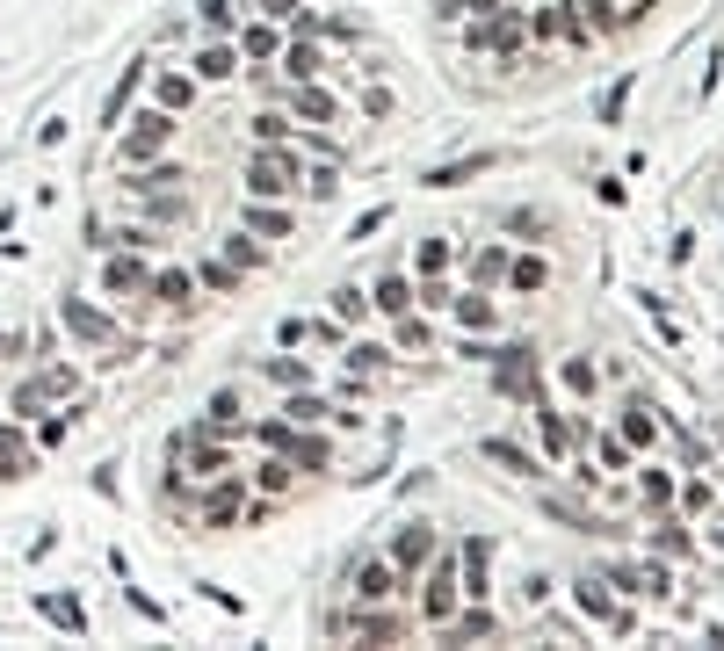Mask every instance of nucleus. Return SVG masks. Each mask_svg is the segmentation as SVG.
Segmentation results:
<instances>
[{
  "label": "nucleus",
  "mask_w": 724,
  "mask_h": 651,
  "mask_svg": "<svg viewBox=\"0 0 724 651\" xmlns=\"http://www.w3.org/2000/svg\"><path fill=\"white\" fill-rule=\"evenodd\" d=\"M377 225H384V203H377V210H362V217H355V232H348V239H377Z\"/></svg>",
  "instance_id": "nucleus-54"
},
{
  "label": "nucleus",
  "mask_w": 724,
  "mask_h": 651,
  "mask_svg": "<svg viewBox=\"0 0 724 651\" xmlns=\"http://www.w3.org/2000/svg\"><path fill=\"white\" fill-rule=\"evenodd\" d=\"M420 608H428V623L442 630L449 615H457V579H449V565H435L428 572V594H420Z\"/></svg>",
  "instance_id": "nucleus-8"
},
{
  "label": "nucleus",
  "mask_w": 724,
  "mask_h": 651,
  "mask_svg": "<svg viewBox=\"0 0 724 651\" xmlns=\"http://www.w3.org/2000/svg\"><path fill=\"white\" fill-rule=\"evenodd\" d=\"M203 283H210V290H232V283H239V268H232V261H210V268H203Z\"/></svg>",
  "instance_id": "nucleus-51"
},
{
  "label": "nucleus",
  "mask_w": 724,
  "mask_h": 651,
  "mask_svg": "<svg viewBox=\"0 0 724 651\" xmlns=\"http://www.w3.org/2000/svg\"><path fill=\"white\" fill-rule=\"evenodd\" d=\"M167 138H174V116H167V109H145L131 131H124V160H131V167H145L153 152H167Z\"/></svg>",
  "instance_id": "nucleus-2"
},
{
  "label": "nucleus",
  "mask_w": 724,
  "mask_h": 651,
  "mask_svg": "<svg viewBox=\"0 0 724 651\" xmlns=\"http://www.w3.org/2000/svg\"><path fill=\"white\" fill-rule=\"evenodd\" d=\"M623 102H630V80H616L609 95H601V123H616V116H623Z\"/></svg>",
  "instance_id": "nucleus-50"
},
{
  "label": "nucleus",
  "mask_w": 724,
  "mask_h": 651,
  "mask_svg": "<svg viewBox=\"0 0 724 651\" xmlns=\"http://www.w3.org/2000/svg\"><path fill=\"white\" fill-rule=\"evenodd\" d=\"M652 434H659V406H652V398H630V406H623V442L630 449H652Z\"/></svg>",
  "instance_id": "nucleus-12"
},
{
  "label": "nucleus",
  "mask_w": 724,
  "mask_h": 651,
  "mask_svg": "<svg viewBox=\"0 0 724 651\" xmlns=\"http://www.w3.org/2000/svg\"><path fill=\"white\" fill-rule=\"evenodd\" d=\"M645 500L667 507V500H674V478H667V471H645Z\"/></svg>",
  "instance_id": "nucleus-47"
},
{
  "label": "nucleus",
  "mask_w": 724,
  "mask_h": 651,
  "mask_svg": "<svg viewBox=\"0 0 724 651\" xmlns=\"http://www.w3.org/2000/svg\"><path fill=\"white\" fill-rule=\"evenodd\" d=\"M268 377L290 384V391H305V362H297V355H268Z\"/></svg>",
  "instance_id": "nucleus-32"
},
{
  "label": "nucleus",
  "mask_w": 724,
  "mask_h": 651,
  "mask_svg": "<svg viewBox=\"0 0 724 651\" xmlns=\"http://www.w3.org/2000/svg\"><path fill=\"white\" fill-rule=\"evenodd\" d=\"M283 189H290V152H276V145L254 152V160H247V196H268V203H276Z\"/></svg>",
  "instance_id": "nucleus-3"
},
{
  "label": "nucleus",
  "mask_w": 724,
  "mask_h": 651,
  "mask_svg": "<svg viewBox=\"0 0 724 651\" xmlns=\"http://www.w3.org/2000/svg\"><path fill=\"white\" fill-rule=\"evenodd\" d=\"M239 521V485H210L203 492V529H232Z\"/></svg>",
  "instance_id": "nucleus-15"
},
{
  "label": "nucleus",
  "mask_w": 724,
  "mask_h": 651,
  "mask_svg": "<svg viewBox=\"0 0 724 651\" xmlns=\"http://www.w3.org/2000/svg\"><path fill=\"white\" fill-rule=\"evenodd\" d=\"M362 637H370V644H399V623H391V615H370V623H362Z\"/></svg>",
  "instance_id": "nucleus-49"
},
{
  "label": "nucleus",
  "mask_w": 724,
  "mask_h": 651,
  "mask_svg": "<svg viewBox=\"0 0 724 651\" xmlns=\"http://www.w3.org/2000/svg\"><path fill=\"white\" fill-rule=\"evenodd\" d=\"M334 312H341V319L355 326L362 312H370V290H334Z\"/></svg>",
  "instance_id": "nucleus-37"
},
{
  "label": "nucleus",
  "mask_w": 724,
  "mask_h": 651,
  "mask_svg": "<svg viewBox=\"0 0 724 651\" xmlns=\"http://www.w3.org/2000/svg\"><path fill=\"white\" fill-rule=\"evenodd\" d=\"M536 427H543V442H551V456H565V449H572V427H565V420H558L551 406L536 413Z\"/></svg>",
  "instance_id": "nucleus-30"
},
{
  "label": "nucleus",
  "mask_w": 724,
  "mask_h": 651,
  "mask_svg": "<svg viewBox=\"0 0 724 651\" xmlns=\"http://www.w3.org/2000/svg\"><path fill=\"white\" fill-rule=\"evenodd\" d=\"M239 420V391H218L210 398V427H232Z\"/></svg>",
  "instance_id": "nucleus-41"
},
{
  "label": "nucleus",
  "mask_w": 724,
  "mask_h": 651,
  "mask_svg": "<svg viewBox=\"0 0 724 651\" xmlns=\"http://www.w3.org/2000/svg\"><path fill=\"white\" fill-rule=\"evenodd\" d=\"M145 283V261H109V290H138Z\"/></svg>",
  "instance_id": "nucleus-36"
},
{
  "label": "nucleus",
  "mask_w": 724,
  "mask_h": 651,
  "mask_svg": "<svg viewBox=\"0 0 724 651\" xmlns=\"http://www.w3.org/2000/svg\"><path fill=\"white\" fill-rule=\"evenodd\" d=\"M261 15H268V22H283V15H297V0H261Z\"/></svg>",
  "instance_id": "nucleus-56"
},
{
  "label": "nucleus",
  "mask_w": 724,
  "mask_h": 651,
  "mask_svg": "<svg viewBox=\"0 0 724 651\" xmlns=\"http://www.w3.org/2000/svg\"><path fill=\"white\" fill-rule=\"evenodd\" d=\"M457 319H464L471 333H486V326H493V304H486V297H457Z\"/></svg>",
  "instance_id": "nucleus-34"
},
{
  "label": "nucleus",
  "mask_w": 724,
  "mask_h": 651,
  "mask_svg": "<svg viewBox=\"0 0 724 651\" xmlns=\"http://www.w3.org/2000/svg\"><path fill=\"white\" fill-rule=\"evenodd\" d=\"M406 304H413V290L399 283V275H384V283H377V312H391V319H399Z\"/></svg>",
  "instance_id": "nucleus-28"
},
{
  "label": "nucleus",
  "mask_w": 724,
  "mask_h": 651,
  "mask_svg": "<svg viewBox=\"0 0 724 651\" xmlns=\"http://www.w3.org/2000/svg\"><path fill=\"white\" fill-rule=\"evenodd\" d=\"M225 261H232V268H239V275H247V268H254V261H261V246H254V239H232V246H225Z\"/></svg>",
  "instance_id": "nucleus-43"
},
{
  "label": "nucleus",
  "mask_w": 724,
  "mask_h": 651,
  "mask_svg": "<svg viewBox=\"0 0 724 651\" xmlns=\"http://www.w3.org/2000/svg\"><path fill=\"white\" fill-rule=\"evenodd\" d=\"M189 471H196V478H225V449L196 434V456H189Z\"/></svg>",
  "instance_id": "nucleus-25"
},
{
  "label": "nucleus",
  "mask_w": 724,
  "mask_h": 651,
  "mask_svg": "<svg viewBox=\"0 0 724 651\" xmlns=\"http://www.w3.org/2000/svg\"><path fill=\"white\" fill-rule=\"evenodd\" d=\"M305 189H312L319 203H326V196H334V189H341V174H334V160H319V167L305 174Z\"/></svg>",
  "instance_id": "nucleus-35"
},
{
  "label": "nucleus",
  "mask_w": 724,
  "mask_h": 651,
  "mask_svg": "<svg viewBox=\"0 0 724 651\" xmlns=\"http://www.w3.org/2000/svg\"><path fill=\"white\" fill-rule=\"evenodd\" d=\"M283 73H290V80H312V73H319V51H312V44H290Z\"/></svg>",
  "instance_id": "nucleus-33"
},
{
  "label": "nucleus",
  "mask_w": 724,
  "mask_h": 651,
  "mask_svg": "<svg viewBox=\"0 0 724 651\" xmlns=\"http://www.w3.org/2000/svg\"><path fill=\"white\" fill-rule=\"evenodd\" d=\"M283 413H290L297 427H312V420H319L326 406H319V398H312V391H297V398H290V406H283Z\"/></svg>",
  "instance_id": "nucleus-38"
},
{
  "label": "nucleus",
  "mask_w": 724,
  "mask_h": 651,
  "mask_svg": "<svg viewBox=\"0 0 724 651\" xmlns=\"http://www.w3.org/2000/svg\"><path fill=\"white\" fill-rule=\"evenodd\" d=\"M254 145H283V116H254Z\"/></svg>",
  "instance_id": "nucleus-53"
},
{
  "label": "nucleus",
  "mask_w": 724,
  "mask_h": 651,
  "mask_svg": "<svg viewBox=\"0 0 724 651\" xmlns=\"http://www.w3.org/2000/svg\"><path fill=\"white\" fill-rule=\"evenodd\" d=\"M609 579L630 586V594H667V586H674L667 572H638V565H609Z\"/></svg>",
  "instance_id": "nucleus-18"
},
{
  "label": "nucleus",
  "mask_w": 724,
  "mask_h": 651,
  "mask_svg": "<svg viewBox=\"0 0 724 651\" xmlns=\"http://www.w3.org/2000/svg\"><path fill=\"white\" fill-rule=\"evenodd\" d=\"M428 557H435V529H428V521H406V529L391 536V565H399V572H420Z\"/></svg>",
  "instance_id": "nucleus-4"
},
{
  "label": "nucleus",
  "mask_w": 724,
  "mask_h": 651,
  "mask_svg": "<svg viewBox=\"0 0 724 651\" xmlns=\"http://www.w3.org/2000/svg\"><path fill=\"white\" fill-rule=\"evenodd\" d=\"M507 275H515V290H543V275H551V268H543V261H515Z\"/></svg>",
  "instance_id": "nucleus-42"
},
{
  "label": "nucleus",
  "mask_w": 724,
  "mask_h": 651,
  "mask_svg": "<svg viewBox=\"0 0 724 651\" xmlns=\"http://www.w3.org/2000/svg\"><path fill=\"white\" fill-rule=\"evenodd\" d=\"M138 80H145V58H138V66H124V80H116V87H109V102H102V123H116V116H124V109H131V95H138Z\"/></svg>",
  "instance_id": "nucleus-16"
},
{
  "label": "nucleus",
  "mask_w": 724,
  "mask_h": 651,
  "mask_svg": "<svg viewBox=\"0 0 724 651\" xmlns=\"http://www.w3.org/2000/svg\"><path fill=\"white\" fill-rule=\"evenodd\" d=\"M66 391H73V369H44L37 384H22V391H15V413H37L44 398H66Z\"/></svg>",
  "instance_id": "nucleus-9"
},
{
  "label": "nucleus",
  "mask_w": 724,
  "mask_h": 651,
  "mask_svg": "<svg viewBox=\"0 0 724 651\" xmlns=\"http://www.w3.org/2000/svg\"><path fill=\"white\" fill-rule=\"evenodd\" d=\"M189 290H196V275H181V268L153 275V297H160V304H189Z\"/></svg>",
  "instance_id": "nucleus-22"
},
{
  "label": "nucleus",
  "mask_w": 724,
  "mask_h": 651,
  "mask_svg": "<svg viewBox=\"0 0 724 651\" xmlns=\"http://www.w3.org/2000/svg\"><path fill=\"white\" fill-rule=\"evenodd\" d=\"M601 463H609V471H623V463H630V442H623V434H601Z\"/></svg>",
  "instance_id": "nucleus-46"
},
{
  "label": "nucleus",
  "mask_w": 724,
  "mask_h": 651,
  "mask_svg": "<svg viewBox=\"0 0 724 651\" xmlns=\"http://www.w3.org/2000/svg\"><path fill=\"white\" fill-rule=\"evenodd\" d=\"M203 29H232V0H203Z\"/></svg>",
  "instance_id": "nucleus-52"
},
{
  "label": "nucleus",
  "mask_w": 724,
  "mask_h": 651,
  "mask_svg": "<svg viewBox=\"0 0 724 651\" xmlns=\"http://www.w3.org/2000/svg\"><path fill=\"white\" fill-rule=\"evenodd\" d=\"M572 594H580V608L594 615V623H609L616 637H630V615L609 601V579H580V586H572Z\"/></svg>",
  "instance_id": "nucleus-5"
},
{
  "label": "nucleus",
  "mask_w": 724,
  "mask_h": 651,
  "mask_svg": "<svg viewBox=\"0 0 724 651\" xmlns=\"http://www.w3.org/2000/svg\"><path fill=\"white\" fill-rule=\"evenodd\" d=\"M442 630L457 637V644H478V637H500V615H493L486 601H478V608H464V615H449Z\"/></svg>",
  "instance_id": "nucleus-11"
},
{
  "label": "nucleus",
  "mask_w": 724,
  "mask_h": 651,
  "mask_svg": "<svg viewBox=\"0 0 724 651\" xmlns=\"http://www.w3.org/2000/svg\"><path fill=\"white\" fill-rule=\"evenodd\" d=\"M486 456L500 463V471H515V478H529V471H536V463H529V456H522L515 442H500V434H493V442H486Z\"/></svg>",
  "instance_id": "nucleus-26"
},
{
  "label": "nucleus",
  "mask_w": 724,
  "mask_h": 651,
  "mask_svg": "<svg viewBox=\"0 0 724 651\" xmlns=\"http://www.w3.org/2000/svg\"><path fill=\"white\" fill-rule=\"evenodd\" d=\"M652 550H659V557H688L696 543H688V536L674 529V521H659V529H652Z\"/></svg>",
  "instance_id": "nucleus-31"
},
{
  "label": "nucleus",
  "mask_w": 724,
  "mask_h": 651,
  "mask_svg": "<svg viewBox=\"0 0 724 651\" xmlns=\"http://www.w3.org/2000/svg\"><path fill=\"white\" fill-rule=\"evenodd\" d=\"M543 514H551V521H565V529H580V536H601L594 507H587V500H572V492H551V500H543Z\"/></svg>",
  "instance_id": "nucleus-13"
},
{
  "label": "nucleus",
  "mask_w": 724,
  "mask_h": 651,
  "mask_svg": "<svg viewBox=\"0 0 724 651\" xmlns=\"http://www.w3.org/2000/svg\"><path fill=\"white\" fill-rule=\"evenodd\" d=\"M536 29H543V37H558V44H587V22L572 15V0H558V8H543V15H536Z\"/></svg>",
  "instance_id": "nucleus-14"
},
{
  "label": "nucleus",
  "mask_w": 724,
  "mask_h": 651,
  "mask_svg": "<svg viewBox=\"0 0 724 651\" xmlns=\"http://www.w3.org/2000/svg\"><path fill=\"white\" fill-rule=\"evenodd\" d=\"M565 384H572V391H594V362L572 355V362H565Z\"/></svg>",
  "instance_id": "nucleus-45"
},
{
  "label": "nucleus",
  "mask_w": 724,
  "mask_h": 651,
  "mask_svg": "<svg viewBox=\"0 0 724 651\" xmlns=\"http://www.w3.org/2000/svg\"><path fill=\"white\" fill-rule=\"evenodd\" d=\"M44 615H51V623H66V630H87V608L73 594H44Z\"/></svg>",
  "instance_id": "nucleus-23"
},
{
  "label": "nucleus",
  "mask_w": 724,
  "mask_h": 651,
  "mask_svg": "<svg viewBox=\"0 0 724 651\" xmlns=\"http://www.w3.org/2000/svg\"><path fill=\"white\" fill-rule=\"evenodd\" d=\"M254 478H261L268 492H283V485H290V463H261V471H254Z\"/></svg>",
  "instance_id": "nucleus-55"
},
{
  "label": "nucleus",
  "mask_w": 724,
  "mask_h": 651,
  "mask_svg": "<svg viewBox=\"0 0 724 651\" xmlns=\"http://www.w3.org/2000/svg\"><path fill=\"white\" fill-rule=\"evenodd\" d=\"M196 66H203V80H225V73H239V58H232V44H210Z\"/></svg>",
  "instance_id": "nucleus-29"
},
{
  "label": "nucleus",
  "mask_w": 724,
  "mask_h": 651,
  "mask_svg": "<svg viewBox=\"0 0 724 651\" xmlns=\"http://www.w3.org/2000/svg\"><path fill=\"white\" fill-rule=\"evenodd\" d=\"M189 95H196V87H189V80H181V73H167V80H160V102H167V109H181V102H189Z\"/></svg>",
  "instance_id": "nucleus-48"
},
{
  "label": "nucleus",
  "mask_w": 724,
  "mask_h": 651,
  "mask_svg": "<svg viewBox=\"0 0 724 651\" xmlns=\"http://www.w3.org/2000/svg\"><path fill=\"white\" fill-rule=\"evenodd\" d=\"M420 268L442 275V268H449V239H420Z\"/></svg>",
  "instance_id": "nucleus-40"
},
{
  "label": "nucleus",
  "mask_w": 724,
  "mask_h": 651,
  "mask_svg": "<svg viewBox=\"0 0 724 651\" xmlns=\"http://www.w3.org/2000/svg\"><path fill=\"white\" fill-rule=\"evenodd\" d=\"M486 565H493V543L471 536V543H464V579H457L464 601H486V594H493V586H486Z\"/></svg>",
  "instance_id": "nucleus-6"
},
{
  "label": "nucleus",
  "mask_w": 724,
  "mask_h": 651,
  "mask_svg": "<svg viewBox=\"0 0 724 651\" xmlns=\"http://www.w3.org/2000/svg\"><path fill=\"white\" fill-rule=\"evenodd\" d=\"M66 326H73V333H80V340H116V326H109V319H102V312H87V304H80V297H73V304H66Z\"/></svg>",
  "instance_id": "nucleus-17"
},
{
  "label": "nucleus",
  "mask_w": 724,
  "mask_h": 651,
  "mask_svg": "<svg viewBox=\"0 0 724 651\" xmlns=\"http://www.w3.org/2000/svg\"><path fill=\"white\" fill-rule=\"evenodd\" d=\"M297 116L305 123H334V95H326V87H305V95H297Z\"/></svg>",
  "instance_id": "nucleus-27"
},
{
  "label": "nucleus",
  "mask_w": 724,
  "mask_h": 651,
  "mask_svg": "<svg viewBox=\"0 0 724 651\" xmlns=\"http://www.w3.org/2000/svg\"><path fill=\"white\" fill-rule=\"evenodd\" d=\"M290 471H326V463H334V456H326V442H297V434H290Z\"/></svg>",
  "instance_id": "nucleus-21"
},
{
  "label": "nucleus",
  "mask_w": 724,
  "mask_h": 651,
  "mask_svg": "<svg viewBox=\"0 0 724 651\" xmlns=\"http://www.w3.org/2000/svg\"><path fill=\"white\" fill-rule=\"evenodd\" d=\"M493 362V391L500 398H529V406H543V391H536V348L529 340H507L500 355H486Z\"/></svg>",
  "instance_id": "nucleus-1"
},
{
  "label": "nucleus",
  "mask_w": 724,
  "mask_h": 651,
  "mask_svg": "<svg viewBox=\"0 0 724 651\" xmlns=\"http://www.w3.org/2000/svg\"><path fill=\"white\" fill-rule=\"evenodd\" d=\"M247 58H276V29H268V22L247 29Z\"/></svg>",
  "instance_id": "nucleus-39"
},
{
  "label": "nucleus",
  "mask_w": 724,
  "mask_h": 651,
  "mask_svg": "<svg viewBox=\"0 0 724 651\" xmlns=\"http://www.w3.org/2000/svg\"><path fill=\"white\" fill-rule=\"evenodd\" d=\"M572 8H580L587 37H609V29H616V8H609V0H572Z\"/></svg>",
  "instance_id": "nucleus-24"
},
{
  "label": "nucleus",
  "mask_w": 724,
  "mask_h": 651,
  "mask_svg": "<svg viewBox=\"0 0 724 651\" xmlns=\"http://www.w3.org/2000/svg\"><path fill=\"white\" fill-rule=\"evenodd\" d=\"M500 275H507V254H500V246H486V254H478V283H500Z\"/></svg>",
  "instance_id": "nucleus-44"
},
{
  "label": "nucleus",
  "mask_w": 724,
  "mask_h": 651,
  "mask_svg": "<svg viewBox=\"0 0 724 651\" xmlns=\"http://www.w3.org/2000/svg\"><path fill=\"white\" fill-rule=\"evenodd\" d=\"M22 471H29V442L15 427H0V478H22Z\"/></svg>",
  "instance_id": "nucleus-20"
},
{
  "label": "nucleus",
  "mask_w": 724,
  "mask_h": 651,
  "mask_svg": "<svg viewBox=\"0 0 724 651\" xmlns=\"http://www.w3.org/2000/svg\"><path fill=\"white\" fill-rule=\"evenodd\" d=\"M391 594H399V565H384V557H370V565H362L355 572V601H391Z\"/></svg>",
  "instance_id": "nucleus-7"
},
{
  "label": "nucleus",
  "mask_w": 724,
  "mask_h": 651,
  "mask_svg": "<svg viewBox=\"0 0 724 651\" xmlns=\"http://www.w3.org/2000/svg\"><path fill=\"white\" fill-rule=\"evenodd\" d=\"M464 8H478V15H500V8H507V0H464Z\"/></svg>",
  "instance_id": "nucleus-57"
},
{
  "label": "nucleus",
  "mask_w": 724,
  "mask_h": 651,
  "mask_svg": "<svg viewBox=\"0 0 724 651\" xmlns=\"http://www.w3.org/2000/svg\"><path fill=\"white\" fill-rule=\"evenodd\" d=\"M247 232H261V239H283L290 232V217L268 203V196H254V210H247Z\"/></svg>",
  "instance_id": "nucleus-19"
},
{
  "label": "nucleus",
  "mask_w": 724,
  "mask_h": 651,
  "mask_svg": "<svg viewBox=\"0 0 724 651\" xmlns=\"http://www.w3.org/2000/svg\"><path fill=\"white\" fill-rule=\"evenodd\" d=\"M493 174V152H471V160H449V167H428V189H464V181Z\"/></svg>",
  "instance_id": "nucleus-10"
}]
</instances>
